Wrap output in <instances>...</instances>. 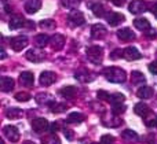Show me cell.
Returning a JSON list of instances; mask_svg holds the SVG:
<instances>
[{"label": "cell", "instance_id": "cell-1", "mask_svg": "<svg viewBox=\"0 0 157 144\" xmlns=\"http://www.w3.org/2000/svg\"><path fill=\"white\" fill-rule=\"evenodd\" d=\"M102 74L108 81L114 82V84H121V82H124L125 80H127L125 71L120 67H114V66H112V67H105Z\"/></svg>", "mask_w": 157, "mask_h": 144}, {"label": "cell", "instance_id": "cell-2", "mask_svg": "<svg viewBox=\"0 0 157 144\" xmlns=\"http://www.w3.org/2000/svg\"><path fill=\"white\" fill-rule=\"evenodd\" d=\"M87 58L91 63L99 65L103 59V48L99 45H91L87 48Z\"/></svg>", "mask_w": 157, "mask_h": 144}, {"label": "cell", "instance_id": "cell-3", "mask_svg": "<svg viewBox=\"0 0 157 144\" xmlns=\"http://www.w3.org/2000/svg\"><path fill=\"white\" fill-rule=\"evenodd\" d=\"M68 22L72 26H81L86 22V19H84V15L80 10H72L68 15Z\"/></svg>", "mask_w": 157, "mask_h": 144}, {"label": "cell", "instance_id": "cell-4", "mask_svg": "<svg viewBox=\"0 0 157 144\" xmlns=\"http://www.w3.org/2000/svg\"><path fill=\"white\" fill-rule=\"evenodd\" d=\"M28 37L26 36H17V37H13L10 40V47L14 49V51H22L25 47L28 45Z\"/></svg>", "mask_w": 157, "mask_h": 144}, {"label": "cell", "instance_id": "cell-5", "mask_svg": "<svg viewBox=\"0 0 157 144\" xmlns=\"http://www.w3.org/2000/svg\"><path fill=\"white\" fill-rule=\"evenodd\" d=\"M3 133H4V136L7 137L10 142H13V143H17L19 140V131H18V128H17V126H13V125L4 126Z\"/></svg>", "mask_w": 157, "mask_h": 144}, {"label": "cell", "instance_id": "cell-6", "mask_svg": "<svg viewBox=\"0 0 157 144\" xmlns=\"http://www.w3.org/2000/svg\"><path fill=\"white\" fill-rule=\"evenodd\" d=\"M95 77L97 76L92 71H88L87 69H81V70L76 71V74H75V78L80 82H91L95 80Z\"/></svg>", "mask_w": 157, "mask_h": 144}, {"label": "cell", "instance_id": "cell-7", "mask_svg": "<svg viewBox=\"0 0 157 144\" xmlns=\"http://www.w3.org/2000/svg\"><path fill=\"white\" fill-rule=\"evenodd\" d=\"M123 58L127 59V60H130V62H132V60L141 59L142 54L135 48V47H127V48L123 49Z\"/></svg>", "mask_w": 157, "mask_h": 144}, {"label": "cell", "instance_id": "cell-8", "mask_svg": "<svg viewBox=\"0 0 157 144\" xmlns=\"http://www.w3.org/2000/svg\"><path fill=\"white\" fill-rule=\"evenodd\" d=\"M128 10H130L131 14L139 15V14L145 13V11L147 10V8H146V3L142 2V0H134L132 3H130V5H128Z\"/></svg>", "mask_w": 157, "mask_h": 144}, {"label": "cell", "instance_id": "cell-9", "mask_svg": "<svg viewBox=\"0 0 157 144\" xmlns=\"http://www.w3.org/2000/svg\"><path fill=\"white\" fill-rule=\"evenodd\" d=\"M48 121L46 120V118H35V120L32 121V129L36 132V133H41V132L47 131V128H48Z\"/></svg>", "mask_w": 157, "mask_h": 144}, {"label": "cell", "instance_id": "cell-10", "mask_svg": "<svg viewBox=\"0 0 157 144\" xmlns=\"http://www.w3.org/2000/svg\"><path fill=\"white\" fill-rule=\"evenodd\" d=\"M44 58H46V55H44V52L39 51V49H29V51L26 52V59L30 60V62L33 63H40L44 60Z\"/></svg>", "mask_w": 157, "mask_h": 144}, {"label": "cell", "instance_id": "cell-11", "mask_svg": "<svg viewBox=\"0 0 157 144\" xmlns=\"http://www.w3.org/2000/svg\"><path fill=\"white\" fill-rule=\"evenodd\" d=\"M65 37H63L62 34H54L50 37V45H51L52 49H55V51H59V49L63 48V45H65Z\"/></svg>", "mask_w": 157, "mask_h": 144}, {"label": "cell", "instance_id": "cell-12", "mask_svg": "<svg viewBox=\"0 0 157 144\" xmlns=\"http://www.w3.org/2000/svg\"><path fill=\"white\" fill-rule=\"evenodd\" d=\"M106 33H108V30L102 23H95L91 26V36L94 38H97V40L103 38L106 36Z\"/></svg>", "mask_w": 157, "mask_h": 144}, {"label": "cell", "instance_id": "cell-13", "mask_svg": "<svg viewBox=\"0 0 157 144\" xmlns=\"http://www.w3.org/2000/svg\"><path fill=\"white\" fill-rule=\"evenodd\" d=\"M55 80H57V77H55V74L52 73V71H43V73L40 74L39 81H40V84L44 85V87H50L52 82H55Z\"/></svg>", "mask_w": 157, "mask_h": 144}, {"label": "cell", "instance_id": "cell-14", "mask_svg": "<svg viewBox=\"0 0 157 144\" xmlns=\"http://www.w3.org/2000/svg\"><path fill=\"white\" fill-rule=\"evenodd\" d=\"M124 19H125L124 15L120 13H110L106 15V21H108V23L110 25V26H117V25H120Z\"/></svg>", "mask_w": 157, "mask_h": 144}, {"label": "cell", "instance_id": "cell-15", "mask_svg": "<svg viewBox=\"0 0 157 144\" xmlns=\"http://www.w3.org/2000/svg\"><path fill=\"white\" fill-rule=\"evenodd\" d=\"M19 82L25 87H33L35 84V76H33L30 71H22L19 74Z\"/></svg>", "mask_w": 157, "mask_h": 144}, {"label": "cell", "instance_id": "cell-16", "mask_svg": "<svg viewBox=\"0 0 157 144\" xmlns=\"http://www.w3.org/2000/svg\"><path fill=\"white\" fill-rule=\"evenodd\" d=\"M41 8V0H28L25 3V11L28 14H35Z\"/></svg>", "mask_w": 157, "mask_h": 144}, {"label": "cell", "instance_id": "cell-17", "mask_svg": "<svg viewBox=\"0 0 157 144\" xmlns=\"http://www.w3.org/2000/svg\"><path fill=\"white\" fill-rule=\"evenodd\" d=\"M25 25H26V19H25L24 16H21V15H15V16H13V18L10 19L8 26H10L11 30H17V29H19V27L25 26Z\"/></svg>", "mask_w": 157, "mask_h": 144}, {"label": "cell", "instance_id": "cell-18", "mask_svg": "<svg viewBox=\"0 0 157 144\" xmlns=\"http://www.w3.org/2000/svg\"><path fill=\"white\" fill-rule=\"evenodd\" d=\"M117 37L123 41H128V40H134L135 38V33L130 29V27H124V29L117 30Z\"/></svg>", "mask_w": 157, "mask_h": 144}, {"label": "cell", "instance_id": "cell-19", "mask_svg": "<svg viewBox=\"0 0 157 144\" xmlns=\"http://www.w3.org/2000/svg\"><path fill=\"white\" fill-rule=\"evenodd\" d=\"M134 26H135L138 30H142V32H145V33H146L147 30L152 29V27H150V22L147 21L146 18H136V19H134Z\"/></svg>", "mask_w": 157, "mask_h": 144}, {"label": "cell", "instance_id": "cell-20", "mask_svg": "<svg viewBox=\"0 0 157 144\" xmlns=\"http://www.w3.org/2000/svg\"><path fill=\"white\" fill-rule=\"evenodd\" d=\"M134 111H135L136 115H139V117H142V118H146L147 115L150 114L149 106L145 103H136L135 107H134Z\"/></svg>", "mask_w": 157, "mask_h": 144}, {"label": "cell", "instance_id": "cell-21", "mask_svg": "<svg viewBox=\"0 0 157 144\" xmlns=\"http://www.w3.org/2000/svg\"><path fill=\"white\" fill-rule=\"evenodd\" d=\"M0 88H2L3 92H11L14 89V80L11 77H2V81H0Z\"/></svg>", "mask_w": 157, "mask_h": 144}, {"label": "cell", "instance_id": "cell-22", "mask_svg": "<svg viewBox=\"0 0 157 144\" xmlns=\"http://www.w3.org/2000/svg\"><path fill=\"white\" fill-rule=\"evenodd\" d=\"M4 114L8 120H18V118L22 117V110L18 109V107H8Z\"/></svg>", "mask_w": 157, "mask_h": 144}, {"label": "cell", "instance_id": "cell-23", "mask_svg": "<svg viewBox=\"0 0 157 144\" xmlns=\"http://www.w3.org/2000/svg\"><path fill=\"white\" fill-rule=\"evenodd\" d=\"M131 82H132L134 85H144L145 82H146V77H145L141 71L135 70L131 73Z\"/></svg>", "mask_w": 157, "mask_h": 144}, {"label": "cell", "instance_id": "cell-24", "mask_svg": "<svg viewBox=\"0 0 157 144\" xmlns=\"http://www.w3.org/2000/svg\"><path fill=\"white\" fill-rule=\"evenodd\" d=\"M136 96L141 99H150L153 96V88L150 87H141L138 89V92H136Z\"/></svg>", "mask_w": 157, "mask_h": 144}, {"label": "cell", "instance_id": "cell-25", "mask_svg": "<svg viewBox=\"0 0 157 144\" xmlns=\"http://www.w3.org/2000/svg\"><path fill=\"white\" fill-rule=\"evenodd\" d=\"M35 44L39 47V48H44L47 44H50V37L47 34H44V33L37 34L35 37Z\"/></svg>", "mask_w": 157, "mask_h": 144}, {"label": "cell", "instance_id": "cell-26", "mask_svg": "<svg viewBox=\"0 0 157 144\" xmlns=\"http://www.w3.org/2000/svg\"><path fill=\"white\" fill-rule=\"evenodd\" d=\"M59 95L63 96L65 99H72L75 95H76V88L72 87V85H66L65 88L59 91Z\"/></svg>", "mask_w": 157, "mask_h": 144}, {"label": "cell", "instance_id": "cell-27", "mask_svg": "<svg viewBox=\"0 0 157 144\" xmlns=\"http://www.w3.org/2000/svg\"><path fill=\"white\" fill-rule=\"evenodd\" d=\"M84 121V115L81 113H71L66 118V122L68 124H80Z\"/></svg>", "mask_w": 157, "mask_h": 144}, {"label": "cell", "instance_id": "cell-28", "mask_svg": "<svg viewBox=\"0 0 157 144\" xmlns=\"http://www.w3.org/2000/svg\"><path fill=\"white\" fill-rule=\"evenodd\" d=\"M68 110V106L63 103H57V102H51L50 103V111L51 113H63Z\"/></svg>", "mask_w": 157, "mask_h": 144}, {"label": "cell", "instance_id": "cell-29", "mask_svg": "<svg viewBox=\"0 0 157 144\" xmlns=\"http://www.w3.org/2000/svg\"><path fill=\"white\" fill-rule=\"evenodd\" d=\"M91 11L94 13L95 16H105L106 15V11H105V7L99 3H94L91 4Z\"/></svg>", "mask_w": 157, "mask_h": 144}, {"label": "cell", "instance_id": "cell-30", "mask_svg": "<svg viewBox=\"0 0 157 144\" xmlns=\"http://www.w3.org/2000/svg\"><path fill=\"white\" fill-rule=\"evenodd\" d=\"M39 26L44 30H52V29H55L57 23H55V21H52V19H43V21H40Z\"/></svg>", "mask_w": 157, "mask_h": 144}, {"label": "cell", "instance_id": "cell-31", "mask_svg": "<svg viewBox=\"0 0 157 144\" xmlns=\"http://www.w3.org/2000/svg\"><path fill=\"white\" fill-rule=\"evenodd\" d=\"M121 136L124 137L125 140H138V133H136L135 131H132V129H125V131H123Z\"/></svg>", "mask_w": 157, "mask_h": 144}, {"label": "cell", "instance_id": "cell-32", "mask_svg": "<svg viewBox=\"0 0 157 144\" xmlns=\"http://www.w3.org/2000/svg\"><path fill=\"white\" fill-rule=\"evenodd\" d=\"M124 100H125V96L123 93H114V95H112L109 103H112V106H114V104H121Z\"/></svg>", "mask_w": 157, "mask_h": 144}, {"label": "cell", "instance_id": "cell-33", "mask_svg": "<svg viewBox=\"0 0 157 144\" xmlns=\"http://www.w3.org/2000/svg\"><path fill=\"white\" fill-rule=\"evenodd\" d=\"M36 102L40 104L43 103H51V96L48 95V93H39L37 96H36Z\"/></svg>", "mask_w": 157, "mask_h": 144}, {"label": "cell", "instance_id": "cell-34", "mask_svg": "<svg viewBox=\"0 0 157 144\" xmlns=\"http://www.w3.org/2000/svg\"><path fill=\"white\" fill-rule=\"evenodd\" d=\"M62 5L65 8H72V10H76V7L80 4V0H62Z\"/></svg>", "mask_w": 157, "mask_h": 144}, {"label": "cell", "instance_id": "cell-35", "mask_svg": "<svg viewBox=\"0 0 157 144\" xmlns=\"http://www.w3.org/2000/svg\"><path fill=\"white\" fill-rule=\"evenodd\" d=\"M30 98L32 96L28 92H18L15 95V100H18V102H28V100H30Z\"/></svg>", "mask_w": 157, "mask_h": 144}, {"label": "cell", "instance_id": "cell-36", "mask_svg": "<svg viewBox=\"0 0 157 144\" xmlns=\"http://www.w3.org/2000/svg\"><path fill=\"white\" fill-rule=\"evenodd\" d=\"M125 111V106L124 104H114L113 107H112V113L113 114H121V113Z\"/></svg>", "mask_w": 157, "mask_h": 144}, {"label": "cell", "instance_id": "cell-37", "mask_svg": "<svg viewBox=\"0 0 157 144\" xmlns=\"http://www.w3.org/2000/svg\"><path fill=\"white\" fill-rule=\"evenodd\" d=\"M43 144H61V140H59V137H57L55 135H52L51 137L43 140Z\"/></svg>", "mask_w": 157, "mask_h": 144}, {"label": "cell", "instance_id": "cell-38", "mask_svg": "<svg viewBox=\"0 0 157 144\" xmlns=\"http://www.w3.org/2000/svg\"><path fill=\"white\" fill-rule=\"evenodd\" d=\"M101 143L102 144H114V137L110 135H103L101 137Z\"/></svg>", "mask_w": 157, "mask_h": 144}, {"label": "cell", "instance_id": "cell-39", "mask_svg": "<svg viewBox=\"0 0 157 144\" xmlns=\"http://www.w3.org/2000/svg\"><path fill=\"white\" fill-rule=\"evenodd\" d=\"M98 98H99V99H103V100L110 102L112 95H109V93H108V92H105V91H98Z\"/></svg>", "mask_w": 157, "mask_h": 144}, {"label": "cell", "instance_id": "cell-40", "mask_svg": "<svg viewBox=\"0 0 157 144\" xmlns=\"http://www.w3.org/2000/svg\"><path fill=\"white\" fill-rule=\"evenodd\" d=\"M63 135H65L66 140H73V132L68 128H63Z\"/></svg>", "mask_w": 157, "mask_h": 144}, {"label": "cell", "instance_id": "cell-41", "mask_svg": "<svg viewBox=\"0 0 157 144\" xmlns=\"http://www.w3.org/2000/svg\"><path fill=\"white\" fill-rule=\"evenodd\" d=\"M58 131H59V124H58V122H52L51 125H50V132L54 135L55 132H58Z\"/></svg>", "mask_w": 157, "mask_h": 144}, {"label": "cell", "instance_id": "cell-42", "mask_svg": "<svg viewBox=\"0 0 157 144\" xmlns=\"http://www.w3.org/2000/svg\"><path fill=\"white\" fill-rule=\"evenodd\" d=\"M120 56H123V51H121V49H114L113 54H110L112 59H116V58H120Z\"/></svg>", "mask_w": 157, "mask_h": 144}, {"label": "cell", "instance_id": "cell-43", "mask_svg": "<svg viewBox=\"0 0 157 144\" xmlns=\"http://www.w3.org/2000/svg\"><path fill=\"white\" fill-rule=\"evenodd\" d=\"M149 71L156 76V74H157V62H152V63H150V65H149Z\"/></svg>", "mask_w": 157, "mask_h": 144}, {"label": "cell", "instance_id": "cell-44", "mask_svg": "<svg viewBox=\"0 0 157 144\" xmlns=\"http://www.w3.org/2000/svg\"><path fill=\"white\" fill-rule=\"evenodd\" d=\"M146 125L149 126V128H155V126H157V118H152L150 121H146Z\"/></svg>", "mask_w": 157, "mask_h": 144}, {"label": "cell", "instance_id": "cell-45", "mask_svg": "<svg viewBox=\"0 0 157 144\" xmlns=\"http://www.w3.org/2000/svg\"><path fill=\"white\" fill-rule=\"evenodd\" d=\"M112 3H113L114 5H117V7H121V5H124L125 0H110Z\"/></svg>", "mask_w": 157, "mask_h": 144}, {"label": "cell", "instance_id": "cell-46", "mask_svg": "<svg viewBox=\"0 0 157 144\" xmlns=\"http://www.w3.org/2000/svg\"><path fill=\"white\" fill-rule=\"evenodd\" d=\"M150 11H152V14L157 18V3H155V4H152V8H150Z\"/></svg>", "mask_w": 157, "mask_h": 144}, {"label": "cell", "instance_id": "cell-47", "mask_svg": "<svg viewBox=\"0 0 157 144\" xmlns=\"http://www.w3.org/2000/svg\"><path fill=\"white\" fill-rule=\"evenodd\" d=\"M6 58V54H4V49H2V59H4Z\"/></svg>", "mask_w": 157, "mask_h": 144}, {"label": "cell", "instance_id": "cell-48", "mask_svg": "<svg viewBox=\"0 0 157 144\" xmlns=\"http://www.w3.org/2000/svg\"><path fill=\"white\" fill-rule=\"evenodd\" d=\"M24 144H35V143H33V142H25Z\"/></svg>", "mask_w": 157, "mask_h": 144}, {"label": "cell", "instance_id": "cell-49", "mask_svg": "<svg viewBox=\"0 0 157 144\" xmlns=\"http://www.w3.org/2000/svg\"><path fill=\"white\" fill-rule=\"evenodd\" d=\"M92 144H99V143H92Z\"/></svg>", "mask_w": 157, "mask_h": 144}, {"label": "cell", "instance_id": "cell-50", "mask_svg": "<svg viewBox=\"0 0 157 144\" xmlns=\"http://www.w3.org/2000/svg\"><path fill=\"white\" fill-rule=\"evenodd\" d=\"M2 144H4V142H2Z\"/></svg>", "mask_w": 157, "mask_h": 144}]
</instances>
